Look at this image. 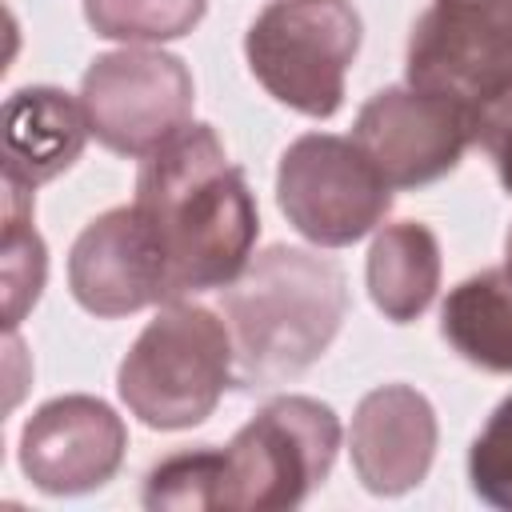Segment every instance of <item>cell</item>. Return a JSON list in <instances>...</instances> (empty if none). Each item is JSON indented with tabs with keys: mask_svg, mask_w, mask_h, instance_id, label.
I'll return each instance as SVG.
<instances>
[{
	"mask_svg": "<svg viewBox=\"0 0 512 512\" xmlns=\"http://www.w3.org/2000/svg\"><path fill=\"white\" fill-rule=\"evenodd\" d=\"M132 204L164 248L172 300L228 288L248 268L260 236V208L212 124L188 120L156 144L140 160Z\"/></svg>",
	"mask_w": 512,
	"mask_h": 512,
	"instance_id": "cell-1",
	"label": "cell"
},
{
	"mask_svg": "<svg viewBox=\"0 0 512 512\" xmlns=\"http://www.w3.org/2000/svg\"><path fill=\"white\" fill-rule=\"evenodd\" d=\"M236 348V388H276L312 368L348 316L344 268L320 252L272 244L220 288Z\"/></svg>",
	"mask_w": 512,
	"mask_h": 512,
	"instance_id": "cell-2",
	"label": "cell"
},
{
	"mask_svg": "<svg viewBox=\"0 0 512 512\" xmlns=\"http://www.w3.org/2000/svg\"><path fill=\"white\" fill-rule=\"evenodd\" d=\"M228 384H236L228 320L192 300H164L116 368L128 412L160 432L204 424Z\"/></svg>",
	"mask_w": 512,
	"mask_h": 512,
	"instance_id": "cell-3",
	"label": "cell"
},
{
	"mask_svg": "<svg viewBox=\"0 0 512 512\" xmlns=\"http://www.w3.org/2000/svg\"><path fill=\"white\" fill-rule=\"evenodd\" d=\"M340 416L316 396H276L220 448L216 508L272 512L304 504L332 472Z\"/></svg>",
	"mask_w": 512,
	"mask_h": 512,
	"instance_id": "cell-4",
	"label": "cell"
},
{
	"mask_svg": "<svg viewBox=\"0 0 512 512\" xmlns=\"http://www.w3.org/2000/svg\"><path fill=\"white\" fill-rule=\"evenodd\" d=\"M360 36V12L348 0H272L244 32V60L268 96L300 116L328 120L344 104Z\"/></svg>",
	"mask_w": 512,
	"mask_h": 512,
	"instance_id": "cell-5",
	"label": "cell"
},
{
	"mask_svg": "<svg viewBox=\"0 0 512 512\" xmlns=\"http://www.w3.org/2000/svg\"><path fill=\"white\" fill-rule=\"evenodd\" d=\"M404 80L476 120L512 96V0H432L404 52Z\"/></svg>",
	"mask_w": 512,
	"mask_h": 512,
	"instance_id": "cell-6",
	"label": "cell"
},
{
	"mask_svg": "<svg viewBox=\"0 0 512 512\" xmlns=\"http://www.w3.org/2000/svg\"><path fill=\"white\" fill-rule=\"evenodd\" d=\"M276 204L304 240L348 248L388 216L392 184L352 136L304 132L280 152Z\"/></svg>",
	"mask_w": 512,
	"mask_h": 512,
	"instance_id": "cell-7",
	"label": "cell"
},
{
	"mask_svg": "<svg viewBox=\"0 0 512 512\" xmlns=\"http://www.w3.org/2000/svg\"><path fill=\"white\" fill-rule=\"evenodd\" d=\"M192 72L164 48L100 52L84 80L80 104L92 136L120 156H148L192 120Z\"/></svg>",
	"mask_w": 512,
	"mask_h": 512,
	"instance_id": "cell-8",
	"label": "cell"
},
{
	"mask_svg": "<svg viewBox=\"0 0 512 512\" xmlns=\"http://www.w3.org/2000/svg\"><path fill=\"white\" fill-rule=\"evenodd\" d=\"M352 140L392 188H420L448 176L464 160L472 148V120L444 96L412 84H388L356 112Z\"/></svg>",
	"mask_w": 512,
	"mask_h": 512,
	"instance_id": "cell-9",
	"label": "cell"
},
{
	"mask_svg": "<svg viewBox=\"0 0 512 512\" xmlns=\"http://www.w3.org/2000/svg\"><path fill=\"white\" fill-rule=\"evenodd\" d=\"M68 288L76 304L100 320L172 300L164 248L136 204L108 208L80 228L68 252Z\"/></svg>",
	"mask_w": 512,
	"mask_h": 512,
	"instance_id": "cell-10",
	"label": "cell"
},
{
	"mask_svg": "<svg viewBox=\"0 0 512 512\" xmlns=\"http://www.w3.org/2000/svg\"><path fill=\"white\" fill-rule=\"evenodd\" d=\"M128 448V428L100 396H56L40 404L20 432V468L48 496L104 488Z\"/></svg>",
	"mask_w": 512,
	"mask_h": 512,
	"instance_id": "cell-11",
	"label": "cell"
},
{
	"mask_svg": "<svg viewBox=\"0 0 512 512\" xmlns=\"http://www.w3.org/2000/svg\"><path fill=\"white\" fill-rule=\"evenodd\" d=\"M436 408L412 384H380L360 396L348 428L356 480L372 496H400L416 488L436 456Z\"/></svg>",
	"mask_w": 512,
	"mask_h": 512,
	"instance_id": "cell-12",
	"label": "cell"
},
{
	"mask_svg": "<svg viewBox=\"0 0 512 512\" xmlns=\"http://www.w3.org/2000/svg\"><path fill=\"white\" fill-rule=\"evenodd\" d=\"M92 136L84 104L64 88L28 84L4 100V180L40 188L72 168Z\"/></svg>",
	"mask_w": 512,
	"mask_h": 512,
	"instance_id": "cell-13",
	"label": "cell"
},
{
	"mask_svg": "<svg viewBox=\"0 0 512 512\" xmlns=\"http://www.w3.org/2000/svg\"><path fill=\"white\" fill-rule=\"evenodd\" d=\"M368 296L392 324H412L440 288V240L420 220L384 224L364 264Z\"/></svg>",
	"mask_w": 512,
	"mask_h": 512,
	"instance_id": "cell-14",
	"label": "cell"
},
{
	"mask_svg": "<svg viewBox=\"0 0 512 512\" xmlns=\"http://www.w3.org/2000/svg\"><path fill=\"white\" fill-rule=\"evenodd\" d=\"M440 336L476 368L512 372V276L508 268H484L460 280L440 308Z\"/></svg>",
	"mask_w": 512,
	"mask_h": 512,
	"instance_id": "cell-15",
	"label": "cell"
},
{
	"mask_svg": "<svg viewBox=\"0 0 512 512\" xmlns=\"http://www.w3.org/2000/svg\"><path fill=\"white\" fill-rule=\"evenodd\" d=\"M0 276H4V320L16 332L24 312L40 300L48 276V252L32 228V188L4 180V240H0Z\"/></svg>",
	"mask_w": 512,
	"mask_h": 512,
	"instance_id": "cell-16",
	"label": "cell"
},
{
	"mask_svg": "<svg viewBox=\"0 0 512 512\" xmlns=\"http://www.w3.org/2000/svg\"><path fill=\"white\" fill-rule=\"evenodd\" d=\"M208 12V0H84V20L104 40L164 44L188 36Z\"/></svg>",
	"mask_w": 512,
	"mask_h": 512,
	"instance_id": "cell-17",
	"label": "cell"
},
{
	"mask_svg": "<svg viewBox=\"0 0 512 512\" xmlns=\"http://www.w3.org/2000/svg\"><path fill=\"white\" fill-rule=\"evenodd\" d=\"M220 488V448L200 444L164 456L144 476V508H216Z\"/></svg>",
	"mask_w": 512,
	"mask_h": 512,
	"instance_id": "cell-18",
	"label": "cell"
},
{
	"mask_svg": "<svg viewBox=\"0 0 512 512\" xmlns=\"http://www.w3.org/2000/svg\"><path fill=\"white\" fill-rule=\"evenodd\" d=\"M468 480L484 504L512 508V396H504L468 448Z\"/></svg>",
	"mask_w": 512,
	"mask_h": 512,
	"instance_id": "cell-19",
	"label": "cell"
},
{
	"mask_svg": "<svg viewBox=\"0 0 512 512\" xmlns=\"http://www.w3.org/2000/svg\"><path fill=\"white\" fill-rule=\"evenodd\" d=\"M472 144L484 148L500 176V188L512 192V96L472 120Z\"/></svg>",
	"mask_w": 512,
	"mask_h": 512,
	"instance_id": "cell-20",
	"label": "cell"
},
{
	"mask_svg": "<svg viewBox=\"0 0 512 512\" xmlns=\"http://www.w3.org/2000/svg\"><path fill=\"white\" fill-rule=\"evenodd\" d=\"M504 268L512 276V224H508V236H504Z\"/></svg>",
	"mask_w": 512,
	"mask_h": 512,
	"instance_id": "cell-21",
	"label": "cell"
}]
</instances>
